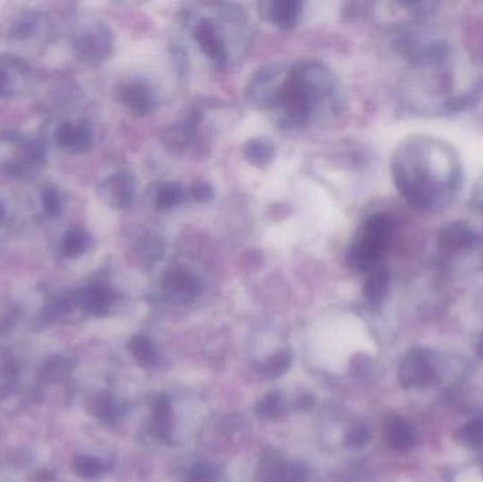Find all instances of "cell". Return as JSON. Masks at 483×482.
<instances>
[{"mask_svg":"<svg viewBox=\"0 0 483 482\" xmlns=\"http://www.w3.org/2000/svg\"><path fill=\"white\" fill-rule=\"evenodd\" d=\"M194 39L207 57L222 64L228 60L226 44L215 24L209 21L199 22L194 29Z\"/></svg>","mask_w":483,"mask_h":482,"instance_id":"12","label":"cell"},{"mask_svg":"<svg viewBox=\"0 0 483 482\" xmlns=\"http://www.w3.org/2000/svg\"><path fill=\"white\" fill-rule=\"evenodd\" d=\"M480 356L483 357V344H482V351H479Z\"/></svg>","mask_w":483,"mask_h":482,"instance_id":"35","label":"cell"},{"mask_svg":"<svg viewBox=\"0 0 483 482\" xmlns=\"http://www.w3.org/2000/svg\"><path fill=\"white\" fill-rule=\"evenodd\" d=\"M92 246L91 235L88 234L84 228L74 227L65 232L64 238L61 242V252L65 258H78L84 254Z\"/></svg>","mask_w":483,"mask_h":482,"instance_id":"17","label":"cell"},{"mask_svg":"<svg viewBox=\"0 0 483 482\" xmlns=\"http://www.w3.org/2000/svg\"><path fill=\"white\" fill-rule=\"evenodd\" d=\"M72 469L80 478L95 479L106 471V466L97 457L84 454V456L75 457L72 461Z\"/></svg>","mask_w":483,"mask_h":482,"instance_id":"22","label":"cell"},{"mask_svg":"<svg viewBox=\"0 0 483 482\" xmlns=\"http://www.w3.org/2000/svg\"><path fill=\"white\" fill-rule=\"evenodd\" d=\"M218 478V469L212 464H197L187 474L185 482H215Z\"/></svg>","mask_w":483,"mask_h":482,"instance_id":"28","label":"cell"},{"mask_svg":"<svg viewBox=\"0 0 483 482\" xmlns=\"http://www.w3.org/2000/svg\"><path fill=\"white\" fill-rule=\"evenodd\" d=\"M72 43L80 58L97 63V61L105 60L111 54L114 47V36L106 24L101 22H91L78 29Z\"/></svg>","mask_w":483,"mask_h":482,"instance_id":"3","label":"cell"},{"mask_svg":"<svg viewBox=\"0 0 483 482\" xmlns=\"http://www.w3.org/2000/svg\"><path fill=\"white\" fill-rule=\"evenodd\" d=\"M21 395L13 386L0 389V410L2 412H16V406H21Z\"/></svg>","mask_w":483,"mask_h":482,"instance_id":"29","label":"cell"},{"mask_svg":"<svg viewBox=\"0 0 483 482\" xmlns=\"http://www.w3.org/2000/svg\"><path fill=\"white\" fill-rule=\"evenodd\" d=\"M43 210L48 217H57L63 210V200L60 193L54 187H46L41 193Z\"/></svg>","mask_w":483,"mask_h":482,"instance_id":"27","label":"cell"},{"mask_svg":"<svg viewBox=\"0 0 483 482\" xmlns=\"http://www.w3.org/2000/svg\"><path fill=\"white\" fill-rule=\"evenodd\" d=\"M118 101L136 115H148L155 111V95L143 81H128L116 90Z\"/></svg>","mask_w":483,"mask_h":482,"instance_id":"8","label":"cell"},{"mask_svg":"<svg viewBox=\"0 0 483 482\" xmlns=\"http://www.w3.org/2000/svg\"><path fill=\"white\" fill-rule=\"evenodd\" d=\"M283 399L279 392H270L258 403L256 413L262 419H277L283 413Z\"/></svg>","mask_w":483,"mask_h":482,"instance_id":"24","label":"cell"},{"mask_svg":"<svg viewBox=\"0 0 483 482\" xmlns=\"http://www.w3.org/2000/svg\"><path fill=\"white\" fill-rule=\"evenodd\" d=\"M151 432L157 439L170 442L173 432L172 402L165 396L160 395L151 405Z\"/></svg>","mask_w":483,"mask_h":482,"instance_id":"14","label":"cell"},{"mask_svg":"<svg viewBox=\"0 0 483 482\" xmlns=\"http://www.w3.org/2000/svg\"><path fill=\"white\" fill-rule=\"evenodd\" d=\"M284 461L275 457L272 450H266L258 461L256 482H283L282 469Z\"/></svg>","mask_w":483,"mask_h":482,"instance_id":"18","label":"cell"},{"mask_svg":"<svg viewBox=\"0 0 483 482\" xmlns=\"http://www.w3.org/2000/svg\"><path fill=\"white\" fill-rule=\"evenodd\" d=\"M393 222L387 215L376 214L368 219L360 238L351 246L349 265L360 271H376L380 256L389 245Z\"/></svg>","mask_w":483,"mask_h":482,"instance_id":"1","label":"cell"},{"mask_svg":"<svg viewBox=\"0 0 483 482\" xmlns=\"http://www.w3.org/2000/svg\"><path fill=\"white\" fill-rule=\"evenodd\" d=\"M370 439V432L366 426H353L352 429L349 430L345 437V444L352 449H360L363 445L368 444Z\"/></svg>","mask_w":483,"mask_h":482,"instance_id":"30","label":"cell"},{"mask_svg":"<svg viewBox=\"0 0 483 482\" xmlns=\"http://www.w3.org/2000/svg\"><path fill=\"white\" fill-rule=\"evenodd\" d=\"M129 351L138 361L139 366H145V368H150L157 361L155 347L145 335L138 334L131 337V341H129Z\"/></svg>","mask_w":483,"mask_h":482,"instance_id":"19","label":"cell"},{"mask_svg":"<svg viewBox=\"0 0 483 482\" xmlns=\"http://www.w3.org/2000/svg\"><path fill=\"white\" fill-rule=\"evenodd\" d=\"M387 440L396 449H402L413 443V433L406 423L402 420H393L387 426Z\"/></svg>","mask_w":483,"mask_h":482,"instance_id":"25","label":"cell"},{"mask_svg":"<svg viewBox=\"0 0 483 482\" xmlns=\"http://www.w3.org/2000/svg\"><path fill=\"white\" fill-rule=\"evenodd\" d=\"M289 70L270 64L256 71L248 85L249 101L258 108H273Z\"/></svg>","mask_w":483,"mask_h":482,"instance_id":"4","label":"cell"},{"mask_svg":"<svg viewBox=\"0 0 483 482\" xmlns=\"http://www.w3.org/2000/svg\"><path fill=\"white\" fill-rule=\"evenodd\" d=\"M387 283H389V279L385 271H373V275L366 280L365 288H363L366 297L372 302H377L386 295Z\"/></svg>","mask_w":483,"mask_h":482,"instance_id":"26","label":"cell"},{"mask_svg":"<svg viewBox=\"0 0 483 482\" xmlns=\"http://www.w3.org/2000/svg\"><path fill=\"white\" fill-rule=\"evenodd\" d=\"M260 16L283 30H290L299 23L301 4L297 0H272L258 4Z\"/></svg>","mask_w":483,"mask_h":482,"instance_id":"11","label":"cell"},{"mask_svg":"<svg viewBox=\"0 0 483 482\" xmlns=\"http://www.w3.org/2000/svg\"><path fill=\"white\" fill-rule=\"evenodd\" d=\"M75 361L72 357L57 356L48 357L41 366L40 378L44 383H60L70 376L71 372L74 371Z\"/></svg>","mask_w":483,"mask_h":482,"instance_id":"15","label":"cell"},{"mask_svg":"<svg viewBox=\"0 0 483 482\" xmlns=\"http://www.w3.org/2000/svg\"><path fill=\"white\" fill-rule=\"evenodd\" d=\"M46 27L44 16L40 13H26L21 14L16 22H14L13 31L14 38L19 40H26V39L38 36L41 30Z\"/></svg>","mask_w":483,"mask_h":482,"instance_id":"20","label":"cell"},{"mask_svg":"<svg viewBox=\"0 0 483 482\" xmlns=\"http://www.w3.org/2000/svg\"><path fill=\"white\" fill-rule=\"evenodd\" d=\"M191 195L194 200L199 202H211L215 195V190L208 181H194V185H191Z\"/></svg>","mask_w":483,"mask_h":482,"instance_id":"32","label":"cell"},{"mask_svg":"<svg viewBox=\"0 0 483 482\" xmlns=\"http://www.w3.org/2000/svg\"><path fill=\"white\" fill-rule=\"evenodd\" d=\"M4 217H6V208L0 202V224L4 221Z\"/></svg>","mask_w":483,"mask_h":482,"instance_id":"34","label":"cell"},{"mask_svg":"<svg viewBox=\"0 0 483 482\" xmlns=\"http://www.w3.org/2000/svg\"><path fill=\"white\" fill-rule=\"evenodd\" d=\"M136 181L129 171H118L106 178L99 188V194L111 207L123 210L133 202Z\"/></svg>","mask_w":483,"mask_h":482,"instance_id":"6","label":"cell"},{"mask_svg":"<svg viewBox=\"0 0 483 482\" xmlns=\"http://www.w3.org/2000/svg\"><path fill=\"white\" fill-rule=\"evenodd\" d=\"M54 139L60 148L74 153H82L91 149L94 143V131L88 122H64L58 125Z\"/></svg>","mask_w":483,"mask_h":482,"instance_id":"7","label":"cell"},{"mask_svg":"<svg viewBox=\"0 0 483 482\" xmlns=\"http://www.w3.org/2000/svg\"><path fill=\"white\" fill-rule=\"evenodd\" d=\"M282 478L283 482H306L307 469L299 462L284 461Z\"/></svg>","mask_w":483,"mask_h":482,"instance_id":"31","label":"cell"},{"mask_svg":"<svg viewBox=\"0 0 483 482\" xmlns=\"http://www.w3.org/2000/svg\"><path fill=\"white\" fill-rule=\"evenodd\" d=\"M80 300L82 312L95 317H104L114 307L116 295L105 281L97 280L80 290Z\"/></svg>","mask_w":483,"mask_h":482,"instance_id":"10","label":"cell"},{"mask_svg":"<svg viewBox=\"0 0 483 482\" xmlns=\"http://www.w3.org/2000/svg\"><path fill=\"white\" fill-rule=\"evenodd\" d=\"M12 149V156L4 158V168L16 177L33 175L38 171L46 159V149L43 144L34 139L21 138V136H9L4 138Z\"/></svg>","mask_w":483,"mask_h":482,"instance_id":"2","label":"cell"},{"mask_svg":"<svg viewBox=\"0 0 483 482\" xmlns=\"http://www.w3.org/2000/svg\"><path fill=\"white\" fill-rule=\"evenodd\" d=\"M87 412L102 422L114 423L123 415L124 408L111 392L99 391L87 399Z\"/></svg>","mask_w":483,"mask_h":482,"instance_id":"13","label":"cell"},{"mask_svg":"<svg viewBox=\"0 0 483 482\" xmlns=\"http://www.w3.org/2000/svg\"><path fill=\"white\" fill-rule=\"evenodd\" d=\"M31 482H55V474L48 469H38L31 476Z\"/></svg>","mask_w":483,"mask_h":482,"instance_id":"33","label":"cell"},{"mask_svg":"<svg viewBox=\"0 0 483 482\" xmlns=\"http://www.w3.org/2000/svg\"><path fill=\"white\" fill-rule=\"evenodd\" d=\"M290 366H292L290 351H280L268 357L267 361L260 366V371L267 378H277L289 371Z\"/></svg>","mask_w":483,"mask_h":482,"instance_id":"23","label":"cell"},{"mask_svg":"<svg viewBox=\"0 0 483 482\" xmlns=\"http://www.w3.org/2000/svg\"><path fill=\"white\" fill-rule=\"evenodd\" d=\"M163 290L168 300L177 305H188L194 302L201 293V286L195 276L185 269H173L163 280Z\"/></svg>","mask_w":483,"mask_h":482,"instance_id":"5","label":"cell"},{"mask_svg":"<svg viewBox=\"0 0 483 482\" xmlns=\"http://www.w3.org/2000/svg\"><path fill=\"white\" fill-rule=\"evenodd\" d=\"M242 154L246 161L256 168H265L275 159V146L263 139H250L242 146Z\"/></svg>","mask_w":483,"mask_h":482,"instance_id":"16","label":"cell"},{"mask_svg":"<svg viewBox=\"0 0 483 482\" xmlns=\"http://www.w3.org/2000/svg\"><path fill=\"white\" fill-rule=\"evenodd\" d=\"M30 77L24 61L14 56H0V97L19 94Z\"/></svg>","mask_w":483,"mask_h":482,"instance_id":"9","label":"cell"},{"mask_svg":"<svg viewBox=\"0 0 483 482\" xmlns=\"http://www.w3.org/2000/svg\"><path fill=\"white\" fill-rule=\"evenodd\" d=\"M185 191L177 183H165L156 193V205L163 211L173 210L184 202Z\"/></svg>","mask_w":483,"mask_h":482,"instance_id":"21","label":"cell"}]
</instances>
